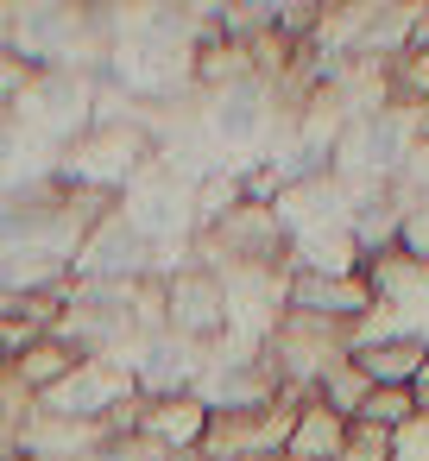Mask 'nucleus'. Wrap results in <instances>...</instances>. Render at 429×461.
<instances>
[{
	"label": "nucleus",
	"instance_id": "nucleus-10",
	"mask_svg": "<svg viewBox=\"0 0 429 461\" xmlns=\"http://www.w3.org/2000/svg\"><path fill=\"white\" fill-rule=\"evenodd\" d=\"M39 77H45V70H39V64H32V58H26L13 39H0V114H13Z\"/></svg>",
	"mask_w": 429,
	"mask_h": 461
},
{
	"label": "nucleus",
	"instance_id": "nucleus-1",
	"mask_svg": "<svg viewBox=\"0 0 429 461\" xmlns=\"http://www.w3.org/2000/svg\"><path fill=\"white\" fill-rule=\"evenodd\" d=\"M234 329V303H228V278L183 259L165 272V335L190 341V348H221Z\"/></svg>",
	"mask_w": 429,
	"mask_h": 461
},
{
	"label": "nucleus",
	"instance_id": "nucleus-11",
	"mask_svg": "<svg viewBox=\"0 0 429 461\" xmlns=\"http://www.w3.org/2000/svg\"><path fill=\"white\" fill-rule=\"evenodd\" d=\"M39 335H51V329H39L32 316H0V373H7V366H13Z\"/></svg>",
	"mask_w": 429,
	"mask_h": 461
},
{
	"label": "nucleus",
	"instance_id": "nucleus-15",
	"mask_svg": "<svg viewBox=\"0 0 429 461\" xmlns=\"http://www.w3.org/2000/svg\"><path fill=\"white\" fill-rule=\"evenodd\" d=\"M272 461H290V455H272Z\"/></svg>",
	"mask_w": 429,
	"mask_h": 461
},
{
	"label": "nucleus",
	"instance_id": "nucleus-4",
	"mask_svg": "<svg viewBox=\"0 0 429 461\" xmlns=\"http://www.w3.org/2000/svg\"><path fill=\"white\" fill-rule=\"evenodd\" d=\"M284 310L290 316H316V322H335V329H360L379 303H372V285L366 272H347V278H322V272H290L284 278Z\"/></svg>",
	"mask_w": 429,
	"mask_h": 461
},
{
	"label": "nucleus",
	"instance_id": "nucleus-2",
	"mask_svg": "<svg viewBox=\"0 0 429 461\" xmlns=\"http://www.w3.org/2000/svg\"><path fill=\"white\" fill-rule=\"evenodd\" d=\"M290 423H297V404L290 398H272L259 411H215L196 455L202 461H272V455H284Z\"/></svg>",
	"mask_w": 429,
	"mask_h": 461
},
{
	"label": "nucleus",
	"instance_id": "nucleus-8",
	"mask_svg": "<svg viewBox=\"0 0 429 461\" xmlns=\"http://www.w3.org/2000/svg\"><path fill=\"white\" fill-rule=\"evenodd\" d=\"M416 417H423V398H416V385H372V392H366V404L353 411V423H366V429H385V436L410 429Z\"/></svg>",
	"mask_w": 429,
	"mask_h": 461
},
{
	"label": "nucleus",
	"instance_id": "nucleus-13",
	"mask_svg": "<svg viewBox=\"0 0 429 461\" xmlns=\"http://www.w3.org/2000/svg\"><path fill=\"white\" fill-rule=\"evenodd\" d=\"M410 121H416V140H423V146H429V102H423V108H416V114H410Z\"/></svg>",
	"mask_w": 429,
	"mask_h": 461
},
{
	"label": "nucleus",
	"instance_id": "nucleus-7",
	"mask_svg": "<svg viewBox=\"0 0 429 461\" xmlns=\"http://www.w3.org/2000/svg\"><path fill=\"white\" fill-rule=\"evenodd\" d=\"M83 360H89V354H76L64 335H39V341H32V348H26L7 373H0V379H13L26 398H45V392H51V385H64Z\"/></svg>",
	"mask_w": 429,
	"mask_h": 461
},
{
	"label": "nucleus",
	"instance_id": "nucleus-6",
	"mask_svg": "<svg viewBox=\"0 0 429 461\" xmlns=\"http://www.w3.org/2000/svg\"><path fill=\"white\" fill-rule=\"evenodd\" d=\"M347 436H353V423H347L341 411H328L322 398H303L284 455H290V461H341V455H347Z\"/></svg>",
	"mask_w": 429,
	"mask_h": 461
},
{
	"label": "nucleus",
	"instance_id": "nucleus-12",
	"mask_svg": "<svg viewBox=\"0 0 429 461\" xmlns=\"http://www.w3.org/2000/svg\"><path fill=\"white\" fill-rule=\"evenodd\" d=\"M398 253H410V259L429 266V203H410V209H404V221H398Z\"/></svg>",
	"mask_w": 429,
	"mask_h": 461
},
{
	"label": "nucleus",
	"instance_id": "nucleus-5",
	"mask_svg": "<svg viewBox=\"0 0 429 461\" xmlns=\"http://www.w3.org/2000/svg\"><path fill=\"white\" fill-rule=\"evenodd\" d=\"M353 366L372 379V385H416L423 366H429V335H372V341H353Z\"/></svg>",
	"mask_w": 429,
	"mask_h": 461
},
{
	"label": "nucleus",
	"instance_id": "nucleus-3",
	"mask_svg": "<svg viewBox=\"0 0 429 461\" xmlns=\"http://www.w3.org/2000/svg\"><path fill=\"white\" fill-rule=\"evenodd\" d=\"M209 398L202 392H171V398H133L127 411H121V423L114 429H133L139 442H152L165 461H183V455H196L202 448V436H209Z\"/></svg>",
	"mask_w": 429,
	"mask_h": 461
},
{
	"label": "nucleus",
	"instance_id": "nucleus-14",
	"mask_svg": "<svg viewBox=\"0 0 429 461\" xmlns=\"http://www.w3.org/2000/svg\"><path fill=\"white\" fill-rule=\"evenodd\" d=\"M423 417H429V398H423Z\"/></svg>",
	"mask_w": 429,
	"mask_h": 461
},
{
	"label": "nucleus",
	"instance_id": "nucleus-9",
	"mask_svg": "<svg viewBox=\"0 0 429 461\" xmlns=\"http://www.w3.org/2000/svg\"><path fill=\"white\" fill-rule=\"evenodd\" d=\"M366 392H372V379H366V373L353 366V348H347V354H341V360H335V366H328V373L316 379V398H322L328 411H341L347 423H353V411L366 404Z\"/></svg>",
	"mask_w": 429,
	"mask_h": 461
}]
</instances>
